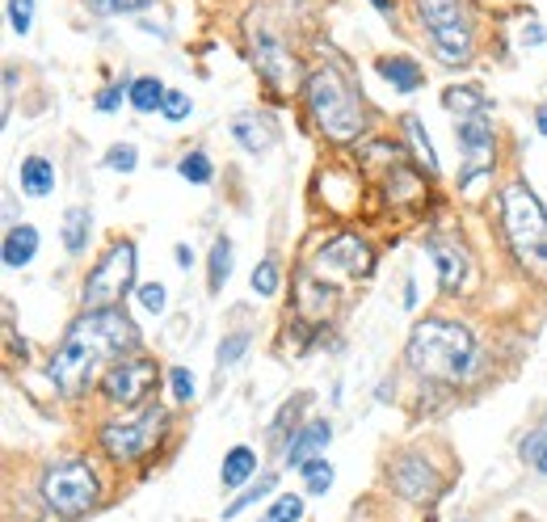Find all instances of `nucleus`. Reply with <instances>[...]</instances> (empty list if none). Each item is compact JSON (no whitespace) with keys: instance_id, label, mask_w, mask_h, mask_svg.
Instances as JSON below:
<instances>
[{"instance_id":"a211bd4d","label":"nucleus","mask_w":547,"mask_h":522,"mask_svg":"<svg viewBox=\"0 0 547 522\" xmlns=\"http://www.w3.org/2000/svg\"><path fill=\"white\" fill-rule=\"evenodd\" d=\"M375 68H379L383 80H392L400 93L421 89V68H417V59H409V55H383Z\"/></svg>"},{"instance_id":"a19ab883","label":"nucleus","mask_w":547,"mask_h":522,"mask_svg":"<svg viewBox=\"0 0 547 522\" xmlns=\"http://www.w3.org/2000/svg\"><path fill=\"white\" fill-rule=\"evenodd\" d=\"M535 127H539V135L547 139V106H539V114H535Z\"/></svg>"},{"instance_id":"473e14b6","label":"nucleus","mask_w":547,"mask_h":522,"mask_svg":"<svg viewBox=\"0 0 547 522\" xmlns=\"http://www.w3.org/2000/svg\"><path fill=\"white\" fill-rule=\"evenodd\" d=\"M9 26L22 38L34 30V0H9Z\"/></svg>"},{"instance_id":"ea45409f","label":"nucleus","mask_w":547,"mask_h":522,"mask_svg":"<svg viewBox=\"0 0 547 522\" xmlns=\"http://www.w3.org/2000/svg\"><path fill=\"white\" fill-rule=\"evenodd\" d=\"M177 266H181V270H190V266H194V253H190V245H177Z\"/></svg>"},{"instance_id":"c85d7f7f","label":"nucleus","mask_w":547,"mask_h":522,"mask_svg":"<svg viewBox=\"0 0 547 522\" xmlns=\"http://www.w3.org/2000/svg\"><path fill=\"white\" fill-rule=\"evenodd\" d=\"M274 485H278V476H274V472H266V476H261V480H257V489H249L245 497H236V501H232V506H228V514H224V518H236V514H245V510L253 506V501H261V497H270V489H274Z\"/></svg>"},{"instance_id":"ddd939ff","label":"nucleus","mask_w":547,"mask_h":522,"mask_svg":"<svg viewBox=\"0 0 547 522\" xmlns=\"http://www.w3.org/2000/svg\"><path fill=\"white\" fill-rule=\"evenodd\" d=\"M425 249L434 253V266H438V283L442 291H459V283L468 278V249H463V240L455 236H430L425 240Z\"/></svg>"},{"instance_id":"393cba45","label":"nucleus","mask_w":547,"mask_h":522,"mask_svg":"<svg viewBox=\"0 0 547 522\" xmlns=\"http://www.w3.org/2000/svg\"><path fill=\"white\" fill-rule=\"evenodd\" d=\"M177 173L186 177L190 186H207V182H211V173H215V165H211V156H207V152H190V156H181Z\"/></svg>"},{"instance_id":"9d476101","label":"nucleus","mask_w":547,"mask_h":522,"mask_svg":"<svg viewBox=\"0 0 547 522\" xmlns=\"http://www.w3.org/2000/svg\"><path fill=\"white\" fill-rule=\"evenodd\" d=\"M459 144H463V173H459V186L472 190L480 177L493 173V144H497L493 118H484V114L459 118Z\"/></svg>"},{"instance_id":"5701e85b","label":"nucleus","mask_w":547,"mask_h":522,"mask_svg":"<svg viewBox=\"0 0 547 522\" xmlns=\"http://www.w3.org/2000/svg\"><path fill=\"white\" fill-rule=\"evenodd\" d=\"M64 249L68 253H85L89 249V211L85 207H72L64 215Z\"/></svg>"},{"instance_id":"cd10ccee","label":"nucleus","mask_w":547,"mask_h":522,"mask_svg":"<svg viewBox=\"0 0 547 522\" xmlns=\"http://www.w3.org/2000/svg\"><path fill=\"white\" fill-rule=\"evenodd\" d=\"M404 131H409V139H413V148H417V156H421V165L425 169H430V173H438V156H434V144H430V135H425L421 131V123H417V118L409 114V118H404Z\"/></svg>"},{"instance_id":"f3484780","label":"nucleus","mask_w":547,"mask_h":522,"mask_svg":"<svg viewBox=\"0 0 547 522\" xmlns=\"http://www.w3.org/2000/svg\"><path fill=\"white\" fill-rule=\"evenodd\" d=\"M17 182H22V190L30 198H47L51 186H55V165L47 156H26L22 160V173H17Z\"/></svg>"},{"instance_id":"423d86ee","label":"nucleus","mask_w":547,"mask_h":522,"mask_svg":"<svg viewBox=\"0 0 547 522\" xmlns=\"http://www.w3.org/2000/svg\"><path fill=\"white\" fill-rule=\"evenodd\" d=\"M43 497L59 518H80L97 506V472L85 459H59L43 472Z\"/></svg>"},{"instance_id":"39448f33","label":"nucleus","mask_w":547,"mask_h":522,"mask_svg":"<svg viewBox=\"0 0 547 522\" xmlns=\"http://www.w3.org/2000/svg\"><path fill=\"white\" fill-rule=\"evenodd\" d=\"M417 17L442 64H468L476 51V34L463 13V0H417Z\"/></svg>"},{"instance_id":"0eeeda50","label":"nucleus","mask_w":547,"mask_h":522,"mask_svg":"<svg viewBox=\"0 0 547 522\" xmlns=\"http://www.w3.org/2000/svg\"><path fill=\"white\" fill-rule=\"evenodd\" d=\"M135 245L131 240H118L101 253V261L89 270L85 278V291H80V304L85 308H118L123 295L135 287Z\"/></svg>"},{"instance_id":"e433bc0d","label":"nucleus","mask_w":547,"mask_h":522,"mask_svg":"<svg viewBox=\"0 0 547 522\" xmlns=\"http://www.w3.org/2000/svg\"><path fill=\"white\" fill-rule=\"evenodd\" d=\"M169 388H173L177 400H194V375L186 367H173L169 371Z\"/></svg>"},{"instance_id":"b1692460","label":"nucleus","mask_w":547,"mask_h":522,"mask_svg":"<svg viewBox=\"0 0 547 522\" xmlns=\"http://www.w3.org/2000/svg\"><path fill=\"white\" fill-rule=\"evenodd\" d=\"M232 261H236L232 240H228V236H219V240H215V249H211V291H224V283L232 278Z\"/></svg>"},{"instance_id":"7ed1b4c3","label":"nucleus","mask_w":547,"mask_h":522,"mask_svg":"<svg viewBox=\"0 0 547 522\" xmlns=\"http://www.w3.org/2000/svg\"><path fill=\"white\" fill-rule=\"evenodd\" d=\"M303 102H308L320 135L329 139V144H354V139L367 131L362 102L333 68H316L308 80H303Z\"/></svg>"},{"instance_id":"4be33fe9","label":"nucleus","mask_w":547,"mask_h":522,"mask_svg":"<svg viewBox=\"0 0 547 522\" xmlns=\"http://www.w3.org/2000/svg\"><path fill=\"white\" fill-rule=\"evenodd\" d=\"M131 106L139 110V114H152V110H160V106H165V85H160V80L156 76H139V80H131Z\"/></svg>"},{"instance_id":"2eb2a0df","label":"nucleus","mask_w":547,"mask_h":522,"mask_svg":"<svg viewBox=\"0 0 547 522\" xmlns=\"http://www.w3.org/2000/svg\"><path fill=\"white\" fill-rule=\"evenodd\" d=\"M329 438H333V426L329 421H308L291 443H287V451H282V459H287V468H303L308 459H316V455H324V447H329Z\"/></svg>"},{"instance_id":"72a5a7b5","label":"nucleus","mask_w":547,"mask_h":522,"mask_svg":"<svg viewBox=\"0 0 547 522\" xmlns=\"http://www.w3.org/2000/svg\"><path fill=\"white\" fill-rule=\"evenodd\" d=\"M190 110H194V102L181 89H169L165 93V106H160V114L169 118V123H181V118H190Z\"/></svg>"},{"instance_id":"58836bf2","label":"nucleus","mask_w":547,"mask_h":522,"mask_svg":"<svg viewBox=\"0 0 547 522\" xmlns=\"http://www.w3.org/2000/svg\"><path fill=\"white\" fill-rule=\"evenodd\" d=\"M118 102H123V85H110V89L97 93V110H114Z\"/></svg>"},{"instance_id":"c756f323","label":"nucleus","mask_w":547,"mask_h":522,"mask_svg":"<svg viewBox=\"0 0 547 522\" xmlns=\"http://www.w3.org/2000/svg\"><path fill=\"white\" fill-rule=\"evenodd\" d=\"M249 350V333L240 329V333H228L224 341H219V367H236L240 358H245Z\"/></svg>"},{"instance_id":"20e7f679","label":"nucleus","mask_w":547,"mask_h":522,"mask_svg":"<svg viewBox=\"0 0 547 522\" xmlns=\"http://www.w3.org/2000/svg\"><path fill=\"white\" fill-rule=\"evenodd\" d=\"M501 207V232L510 240L514 257L526 270L547 274V211L526 182H510L497 194Z\"/></svg>"},{"instance_id":"dca6fc26","label":"nucleus","mask_w":547,"mask_h":522,"mask_svg":"<svg viewBox=\"0 0 547 522\" xmlns=\"http://www.w3.org/2000/svg\"><path fill=\"white\" fill-rule=\"evenodd\" d=\"M232 135L240 139V148H245V152H270L274 139H278L274 123H257L253 114H240L232 123Z\"/></svg>"},{"instance_id":"9b49d317","label":"nucleus","mask_w":547,"mask_h":522,"mask_svg":"<svg viewBox=\"0 0 547 522\" xmlns=\"http://www.w3.org/2000/svg\"><path fill=\"white\" fill-rule=\"evenodd\" d=\"M152 388H156V363L152 358H123V363H114L106 371V379H101V392L123 409L139 405Z\"/></svg>"},{"instance_id":"4c0bfd02","label":"nucleus","mask_w":547,"mask_h":522,"mask_svg":"<svg viewBox=\"0 0 547 522\" xmlns=\"http://www.w3.org/2000/svg\"><path fill=\"white\" fill-rule=\"evenodd\" d=\"M97 13H135V9H148L152 0H89Z\"/></svg>"},{"instance_id":"2f4dec72","label":"nucleus","mask_w":547,"mask_h":522,"mask_svg":"<svg viewBox=\"0 0 547 522\" xmlns=\"http://www.w3.org/2000/svg\"><path fill=\"white\" fill-rule=\"evenodd\" d=\"M522 459L526 464H539V459H547V417L539 421V430H531L522 438Z\"/></svg>"},{"instance_id":"1a4fd4ad","label":"nucleus","mask_w":547,"mask_h":522,"mask_svg":"<svg viewBox=\"0 0 547 522\" xmlns=\"http://www.w3.org/2000/svg\"><path fill=\"white\" fill-rule=\"evenodd\" d=\"M371 266H375V253H371V245L362 236H354V232H341V236H333L329 245H324L312 261H308V270L312 274H320L324 283H341V278H367L371 274Z\"/></svg>"},{"instance_id":"f704fd0d","label":"nucleus","mask_w":547,"mask_h":522,"mask_svg":"<svg viewBox=\"0 0 547 522\" xmlns=\"http://www.w3.org/2000/svg\"><path fill=\"white\" fill-rule=\"evenodd\" d=\"M106 165H110L114 173H131V169L139 165V156H135V148H131V144H114V148H110V156H106Z\"/></svg>"},{"instance_id":"c9c22d12","label":"nucleus","mask_w":547,"mask_h":522,"mask_svg":"<svg viewBox=\"0 0 547 522\" xmlns=\"http://www.w3.org/2000/svg\"><path fill=\"white\" fill-rule=\"evenodd\" d=\"M139 299H144V308L152 316H160V312H165V304H169V291L160 283H148V287H139Z\"/></svg>"},{"instance_id":"f03ea898","label":"nucleus","mask_w":547,"mask_h":522,"mask_svg":"<svg viewBox=\"0 0 547 522\" xmlns=\"http://www.w3.org/2000/svg\"><path fill=\"white\" fill-rule=\"evenodd\" d=\"M404 363L413 375L434 379V384H455V379L468 375L476 363V341L472 333L451 316H425L409 333V350H404Z\"/></svg>"},{"instance_id":"a878e982","label":"nucleus","mask_w":547,"mask_h":522,"mask_svg":"<svg viewBox=\"0 0 547 522\" xmlns=\"http://www.w3.org/2000/svg\"><path fill=\"white\" fill-rule=\"evenodd\" d=\"M299 472H303V489H308V493H329V485H333V468H329V459H324V455L308 459V464H303Z\"/></svg>"},{"instance_id":"f257e3e1","label":"nucleus","mask_w":547,"mask_h":522,"mask_svg":"<svg viewBox=\"0 0 547 522\" xmlns=\"http://www.w3.org/2000/svg\"><path fill=\"white\" fill-rule=\"evenodd\" d=\"M131 346H139V329L131 325V316L123 308H85L80 320H72V329L64 333L51 358L47 367L51 384L64 396H80L110 358H118Z\"/></svg>"},{"instance_id":"4468645a","label":"nucleus","mask_w":547,"mask_h":522,"mask_svg":"<svg viewBox=\"0 0 547 522\" xmlns=\"http://www.w3.org/2000/svg\"><path fill=\"white\" fill-rule=\"evenodd\" d=\"M392 485L400 489V497H409V501H430L438 493V472L425 464V455H404L392 468Z\"/></svg>"},{"instance_id":"bb28decb","label":"nucleus","mask_w":547,"mask_h":522,"mask_svg":"<svg viewBox=\"0 0 547 522\" xmlns=\"http://www.w3.org/2000/svg\"><path fill=\"white\" fill-rule=\"evenodd\" d=\"M299 518H303V501L295 493H282V497H274V506L257 522H299Z\"/></svg>"},{"instance_id":"412c9836","label":"nucleus","mask_w":547,"mask_h":522,"mask_svg":"<svg viewBox=\"0 0 547 522\" xmlns=\"http://www.w3.org/2000/svg\"><path fill=\"white\" fill-rule=\"evenodd\" d=\"M442 106H447L451 114H459V118H468V114H484L489 97H484V89H476V85H459V89L442 93Z\"/></svg>"},{"instance_id":"79ce46f5","label":"nucleus","mask_w":547,"mask_h":522,"mask_svg":"<svg viewBox=\"0 0 547 522\" xmlns=\"http://www.w3.org/2000/svg\"><path fill=\"white\" fill-rule=\"evenodd\" d=\"M522 38H526V43H543V26H531V30H526Z\"/></svg>"},{"instance_id":"aec40b11","label":"nucleus","mask_w":547,"mask_h":522,"mask_svg":"<svg viewBox=\"0 0 547 522\" xmlns=\"http://www.w3.org/2000/svg\"><path fill=\"white\" fill-rule=\"evenodd\" d=\"M253 472H257V455H253L249 447H232V451L224 455V472H219V480H224V493H228V489H240Z\"/></svg>"},{"instance_id":"6e6552de","label":"nucleus","mask_w":547,"mask_h":522,"mask_svg":"<svg viewBox=\"0 0 547 522\" xmlns=\"http://www.w3.org/2000/svg\"><path fill=\"white\" fill-rule=\"evenodd\" d=\"M165 426H169V413L160 405H148L139 413L106 421V426H101V447H106V455L118 459V464H131V459L148 455L156 447V438L165 434Z\"/></svg>"},{"instance_id":"6ab92c4d","label":"nucleus","mask_w":547,"mask_h":522,"mask_svg":"<svg viewBox=\"0 0 547 522\" xmlns=\"http://www.w3.org/2000/svg\"><path fill=\"white\" fill-rule=\"evenodd\" d=\"M34 253H38V228H30V224L9 228V236H5V266H13V270L30 266Z\"/></svg>"},{"instance_id":"37998d69","label":"nucleus","mask_w":547,"mask_h":522,"mask_svg":"<svg viewBox=\"0 0 547 522\" xmlns=\"http://www.w3.org/2000/svg\"><path fill=\"white\" fill-rule=\"evenodd\" d=\"M371 5H375V9H392V0H371Z\"/></svg>"},{"instance_id":"f8f14e48","label":"nucleus","mask_w":547,"mask_h":522,"mask_svg":"<svg viewBox=\"0 0 547 522\" xmlns=\"http://www.w3.org/2000/svg\"><path fill=\"white\" fill-rule=\"evenodd\" d=\"M253 64H257V72L270 80L274 89H295V80H299V64H295V55L282 47V38H274V34H257L253 38Z\"/></svg>"},{"instance_id":"7c9ffc66","label":"nucleus","mask_w":547,"mask_h":522,"mask_svg":"<svg viewBox=\"0 0 547 522\" xmlns=\"http://www.w3.org/2000/svg\"><path fill=\"white\" fill-rule=\"evenodd\" d=\"M278 261L274 257H266V261H257V266H253V291L257 295H274L278 291Z\"/></svg>"}]
</instances>
